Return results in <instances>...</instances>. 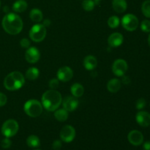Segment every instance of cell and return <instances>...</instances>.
<instances>
[{
  "label": "cell",
  "mask_w": 150,
  "mask_h": 150,
  "mask_svg": "<svg viewBox=\"0 0 150 150\" xmlns=\"http://www.w3.org/2000/svg\"><path fill=\"white\" fill-rule=\"evenodd\" d=\"M23 21L18 15L10 13L2 19V27L7 33L16 35L20 33L23 29Z\"/></svg>",
  "instance_id": "6da1fadb"
},
{
  "label": "cell",
  "mask_w": 150,
  "mask_h": 150,
  "mask_svg": "<svg viewBox=\"0 0 150 150\" xmlns=\"http://www.w3.org/2000/svg\"><path fill=\"white\" fill-rule=\"evenodd\" d=\"M42 105L48 111H54L62 103V95L55 89H49L42 96Z\"/></svg>",
  "instance_id": "7a4b0ae2"
},
{
  "label": "cell",
  "mask_w": 150,
  "mask_h": 150,
  "mask_svg": "<svg viewBox=\"0 0 150 150\" xmlns=\"http://www.w3.org/2000/svg\"><path fill=\"white\" fill-rule=\"evenodd\" d=\"M24 83V76L18 71H14L9 73L4 80V87L10 91H15L21 89Z\"/></svg>",
  "instance_id": "3957f363"
},
{
  "label": "cell",
  "mask_w": 150,
  "mask_h": 150,
  "mask_svg": "<svg viewBox=\"0 0 150 150\" xmlns=\"http://www.w3.org/2000/svg\"><path fill=\"white\" fill-rule=\"evenodd\" d=\"M24 111L29 117H38L42 114V103L37 100H29L24 104Z\"/></svg>",
  "instance_id": "277c9868"
},
{
  "label": "cell",
  "mask_w": 150,
  "mask_h": 150,
  "mask_svg": "<svg viewBox=\"0 0 150 150\" xmlns=\"http://www.w3.org/2000/svg\"><path fill=\"white\" fill-rule=\"evenodd\" d=\"M46 27L43 24L38 23L32 26L29 31V38L34 42H40L46 37Z\"/></svg>",
  "instance_id": "5b68a950"
},
{
  "label": "cell",
  "mask_w": 150,
  "mask_h": 150,
  "mask_svg": "<svg viewBox=\"0 0 150 150\" xmlns=\"http://www.w3.org/2000/svg\"><path fill=\"white\" fill-rule=\"evenodd\" d=\"M19 126L17 122L14 120H8L4 122L1 127V133L6 138L14 136L18 131Z\"/></svg>",
  "instance_id": "8992f818"
},
{
  "label": "cell",
  "mask_w": 150,
  "mask_h": 150,
  "mask_svg": "<svg viewBox=\"0 0 150 150\" xmlns=\"http://www.w3.org/2000/svg\"><path fill=\"white\" fill-rule=\"evenodd\" d=\"M139 19L135 15L127 14L122 18V25L126 30L133 32L139 26Z\"/></svg>",
  "instance_id": "52a82bcc"
},
{
  "label": "cell",
  "mask_w": 150,
  "mask_h": 150,
  "mask_svg": "<svg viewBox=\"0 0 150 150\" xmlns=\"http://www.w3.org/2000/svg\"><path fill=\"white\" fill-rule=\"evenodd\" d=\"M128 65L125 60L119 59L114 61V64L112 65V71L115 76L122 77L124 76L127 71Z\"/></svg>",
  "instance_id": "ba28073f"
},
{
  "label": "cell",
  "mask_w": 150,
  "mask_h": 150,
  "mask_svg": "<svg viewBox=\"0 0 150 150\" xmlns=\"http://www.w3.org/2000/svg\"><path fill=\"white\" fill-rule=\"evenodd\" d=\"M76 137V130L71 125H65L60 131V138L65 143L73 142Z\"/></svg>",
  "instance_id": "9c48e42d"
},
{
  "label": "cell",
  "mask_w": 150,
  "mask_h": 150,
  "mask_svg": "<svg viewBox=\"0 0 150 150\" xmlns=\"http://www.w3.org/2000/svg\"><path fill=\"white\" fill-rule=\"evenodd\" d=\"M73 76V71L70 67L64 66L59 69L57 71V79L59 81L63 82H67L72 79Z\"/></svg>",
  "instance_id": "30bf717a"
},
{
  "label": "cell",
  "mask_w": 150,
  "mask_h": 150,
  "mask_svg": "<svg viewBox=\"0 0 150 150\" xmlns=\"http://www.w3.org/2000/svg\"><path fill=\"white\" fill-rule=\"evenodd\" d=\"M26 60L30 64H35L38 62L40 59V53L39 50L35 47H30L28 48L25 54Z\"/></svg>",
  "instance_id": "8fae6325"
},
{
  "label": "cell",
  "mask_w": 150,
  "mask_h": 150,
  "mask_svg": "<svg viewBox=\"0 0 150 150\" xmlns=\"http://www.w3.org/2000/svg\"><path fill=\"white\" fill-rule=\"evenodd\" d=\"M63 108L67 111H73L79 106V100L74 96H67L63 100Z\"/></svg>",
  "instance_id": "7c38bea8"
},
{
  "label": "cell",
  "mask_w": 150,
  "mask_h": 150,
  "mask_svg": "<svg viewBox=\"0 0 150 150\" xmlns=\"http://www.w3.org/2000/svg\"><path fill=\"white\" fill-rule=\"evenodd\" d=\"M127 139L129 142L133 146H139L144 142V136L139 130H132L128 133Z\"/></svg>",
  "instance_id": "4fadbf2b"
},
{
  "label": "cell",
  "mask_w": 150,
  "mask_h": 150,
  "mask_svg": "<svg viewBox=\"0 0 150 150\" xmlns=\"http://www.w3.org/2000/svg\"><path fill=\"white\" fill-rule=\"evenodd\" d=\"M136 122L143 127H149L150 125V114L146 111H139L136 117Z\"/></svg>",
  "instance_id": "5bb4252c"
},
{
  "label": "cell",
  "mask_w": 150,
  "mask_h": 150,
  "mask_svg": "<svg viewBox=\"0 0 150 150\" xmlns=\"http://www.w3.org/2000/svg\"><path fill=\"white\" fill-rule=\"evenodd\" d=\"M123 40L124 38H123L122 34L119 33V32H114V33L111 34L108 38V43L111 47L116 48V47L120 46L122 44Z\"/></svg>",
  "instance_id": "9a60e30c"
},
{
  "label": "cell",
  "mask_w": 150,
  "mask_h": 150,
  "mask_svg": "<svg viewBox=\"0 0 150 150\" xmlns=\"http://www.w3.org/2000/svg\"><path fill=\"white\" fill-rule=\"evenodd\" d=\"M112 7L117 13H122L127 10V4L126 0H113Z\"/></svg>",
  "instance_id": "2e32d148"
},
{
  "label": "cell",
  "mask_w": 150,
  "mask_h": 150,
  "mask_svg": "<svg viewBox=\"0 0 150 150\" xmlns=\"http://www.w3.org/2000/svg\"><path fill=\"white\" fill-rule=\"evenodd\" d=\"M98 65V60L95 57L89 55L86 57L83 60V66L87 70H92L96 68Z\"/></svg>",
  "instance_id": "e0dca14e"
},
{
  "label": "cell",
  "mask_w": 150,
  "mask_h": 150,
  "mask_svg": "<svg viewBox=\"0 0 150 150\" xmlns=\"http://www.w3.org/2000/svg\"><path fill=\"white\" fill-rule=\"evenodd\" d=\"M121 88V81L117 79H112L108 82L107 89L111 93H116Z\"/></svg>",
  "instance_id": "ac0fdd59"
},
{
  "label": "cell",
  "mask_w": 150,
  "mask_h": 150,
  "mask_svg": "<svg viewBox=\"0 0 150 150\" xmlns=\"http://www.w3.org/2000/svg\"><path fill=\"white\" fill-rule=\"evenodd\" d=\"M28 4L25 0H17L13 4V10L16 13H22L27 9Z\"/></svg>",
  "instance_id": "d6986e66"
},
{
  "label": "cell",
  "mask_w": 150,
  "mask_h": 150,
  "mask_svg": "<svg viewBox=\"0 0 150 150\" xmlns=\"http://www.w3.org/2000/svg\"><path fill=\"white\" fill-rule=\"evenodd\" d=\"M70 91H71L73 96L76 97V98H80L83 95V92H84V89H83V86L81 84L76 83L72 85L71 88H70Z\"/></svg>",
  "instance_id": "ffe728a7"
},
{
  "label": "cell",
  "mask_w": 150,
  "mask_h": 150,
  "mask_svg": "<svg viewBox=\"0 0 150 150\" xmlns=\"http://www.w3.org/2000/svg\"><path fill=\"white\" fill-rule=\"evenodd\" d=\"M29 17H30L31 20L34 22H40L42 20L43 18V15L41 12L40 10L38 8H34L29 13Z\"/></svg>",
  "instance_id": "44dd1931"
},
{
  "label": "cell",
  "mask_w": 150,
  "mask_h": 150,
  "mask_svg": "<svg viewBox=\"0 0 150 150\" xmlns=\"http://www.w3.org/2000/svg\"><path fill=\"white\" fill-rule=\"evenodd\" d=\"M26 144L31 148H37L40 146V141L37 136L31 135L26 139Z\"/></svg>",
  "instance_id": "7402d4cb"
},
{
  "label": "cell",
  "mask_w": 150,
  "mask_h": 150,
  "mask_svg": "<svg viewBox=\"0 0 150 150\" xmlns=\"http://www.w3.org/2000/svg\"><path fill=\"white\" fill-rule=\"evenodd\" d=\"M54 117L58 121L64 122L68 118V111H66L64 108L56 110L54 112Z\"/></svg>",
  "instance_id": "603a6c76"
},
{
  "label": "cell",
  "mask_w": 150,
  "mask_h": 150,
  "mask_svg": "<svg viewBox=\"0 0 150 150\" xmlns=\"http://www.w3.org/2000/svg\"><path fill=\"white\" fill-rule=\"evenodd\" d=\"M40 71L37 67H30L26 72V78L30 81H34L38 78Z\"/></svg>",
  "instance_id": "cb8c5ba5"
},
{
  "label": "cell",
  "mask_w": 150,
  "mask_h": 150,
  "mask_svg": "<svg viewBox=\"0 0 150 150\" xmlns=\"http://www.w3.org/2000/svg\"><path fill=\"white\" fill-rule=\"evenodd\" d=\"M120 23V18L116 16H112L108 20V25L111 29H116V28L118 27Z\"/></svg>",
  "instance_id": "d4e9b609"
},
{
  "label": "cell",
  "mask_w": 150,
  "mask_h": 150,
  "mask_svg": "<svg viewBox=\"0 0 150 150\" xmlns=\"http://www.w3.org/2000/svg\"><path fill=\"white\" fill-rule=\"evenodd\" d=\"M95 5L96 4L93 0H83L82 2V7H83V10L88 12L93 10Z\"/></svg>",
  "instance_id": "484cf974"
},
{
  "label": "cell",
  "mask_w": 150,
  "mask_h": 150,
  "mask_svg": "<svg viewBox=\"0 0 150 150\" xmlns=\"http://www.w3.org/2000/svg\"><path fill=\"white\" fill-rule=\"evenodd\" d=\"M142 11L145 17L150 18V0L144 1L142 6Z\"/></svg>",
  "instance_id": "4316f807"
},
{
  "label": "cell",
  "mask_w": 150,
  "mask_h": 150,
  "mask_svg": "<svg viewBox=\"0 0 150 150\" xmlns=\"http://www.w3.org/2000/svg\"><path fill=\"white\" fill-rule=\"evenodd\" d=\"M141 29L144 32H150V21L144 20L141 23Z\"/></svg>",
  "instance_id": "83f0119b"
},
{
  "label": "cell",
  "mask_w": 150,
  "mask_h": 150,
  "mask_svg": "<svg viewBox=\"0 0 150 150\" xmlns=\"http://www.w3.org/2000/svg\"><path fill=\"white\" fill-rule=\"evenodd\" d=\"M146 103L144 98H139V99L136 101V107L138 110H142L146 106Z\"/></svg>",
  "instance_id": "f1b7e54d"
},
{
  "label": "cell",
  "mask_w": 150,
  "mask_h": 150,
  "mask_svg": "<svg viewBox=\"0 0 150 150\" xmlns=\"http://www.w3.org/2000/svg\"><path fill=\"white\" fill-rule=\"evenodd\" d=\"M59 82L58 79H53L50 80L49 83H48V86L51 88V89H56L58 87Z\"/></svg>",
  "instance_id": "f546056e"
},
{
  "label": "cell",
  "mask_w": 150,
  "mask_h": 150,
  "mask_svg": "<svg viewBox=\"0 0 150 150\" xmlns=\"http://www.w3.org/2000/svg\"><path fill=\"white\" fill-rule=\"evenodd\" d=\"M12 144L11 141L9 139V138H5V139H3L1 142V147L4 148V149H8L10 147Z\"/></svg>",
  "instance_id": "4dcf8cb0"
},
{
  "label": "cell",
  "mask_w": 150,
  "mask_h": 150,
  "mask_svg": "<svg viewBox=\"0 0 150 150\" xmlns=\"http://www.w3.org/2000/svg\"><path fill=\"white\" fill-rule=\"evenodd\" d=\"M20 45L22 48H29L30 46V41L26 38H23L20 41Z\"/></svg>",
  "instance_id": "1f68e13d"
},
{
  "label": "cell",
  "mask_w": 150,
  "mask_h": 150,
  "mask_svg": "<svg viewBox=\"0 0 150 150\" xmlns=\"http://www.w3.org/2000/svg\"><path fill=\"white\" fill-rule=\"evenodd\" d=\"M7 98L4 94L0 92V107L4 106L6 103H7Z\"/></svg>",
  "instance_id": "d6a6232c"
},
{
  "label": "cell",
  "mask_w": 150,
  "mask_h": 150,
  "mask_svg": "<svg viewBox=\"0 0 150 150\" xmlns=\"http://www.w3.org/2000/svg\"><path fill=\"white\" fill-rule=\"evenodd\" d=\"M62 147V142L59 140H55L52 144V148L54 150H59Z\"/></svg>",
  "instance_id": "836d02e7"
},
{
  "label": "cell",
  "mask_w": 150,
  "mask_h": 150,
  "mask_svg": "<svg viewBox=\"0 0 150 150\" xmlns=\"http://www.w3.org/2000/svg\"><path fill=\"white\" fill-rule=\"evenodd\" d=\"M143 149H144V150H150V142L149 141H147V142H146L144 143Z\"/></svg>",
  "instance_id": "e575fe53"
},
{
  "label": "cell",
  "mask_w": 150,
  "mask_h": 150,
  "mask_svg": "<svg viewBox=\"0 0 150 150\" xmlns=\"http://www.w3.org/2000/svg\"><path fill=\"white\" fill-rule=\"evenodd\" d=\"M122 82L124 83H125V84H127V83H129L130 82V79L128 77H127V76H125V77H123Z\"/></svg>",
  "instance_id": "d590c367"
},
{
  "label": "cell",
  "mask_w": 150,
  "mask_h": 150,
  "mask_svg": "<svg viewBox=\"0 0 150 150\" xmlns=\"http://www.w3.org/2000/svg\"><path fill=\"white\" fill-rule=\"evenodd\" d=\"M50 24H51V21H50L48 19H45L43 21V25L46 27V26H49Z\"/></svg>",
  "instance_id": "8d00e7d4"
},
{
  "label": "cell",
  "mask_w": 150,
  "mask_h": 150,
  "mask_svg": "<svg viewBox=\"0 0 150 150\" xmlns=\"http://www.w3.org/2000/svg\"><path fill=\"white\" fill-rule=\"evenodd\" d=\"M93 1H95V4H99V2H100V1H101V0H93Z\"/></svg>",
  "instance_id": "74e56055"
},
{
  "label": "cell",
  "mask_w": 150,
  "mask_h": 150,
  "mask_svg": "<svg viewBox=\"0 0 150 150\" xmlns=\"http://www.w3.org/2000/svg\"><path fill=\"white\" fill-rule=\"evenodd\" d=\"M148 43H149V45L150 46V34L149 35V38H148Z\"/></svg>",
  "instance_id": "f35d334b"
},
{
  "label": "cell",
  "mask_w": 150,
  "mask_h": 150,
  "mask_svg": "<svg viewBox=\"0 0 150 150\" xmlns=\"http://www.w3.org/2000/svg\"><path fill=\"white\" fill-rule=\"evenodd\" d=\"M0 6H1V1H0Z\"/></svg>",
  "instance_id": "ab89813d"
},
{
  "label": "cell",
  "mask_w": 150,
  "mask_h": 150,
  "mask_svg": "<svg viewBox=\"0 0 150 150\" xmlns=\"http://www.w3.org/2000/svg\"><path fill=\"white\" fill-rule=\"evenodd\" d=\"M36 150H40V149H36Z\"/></svg>",
  "instance_id": "60d3db41"
}]
</instances>
